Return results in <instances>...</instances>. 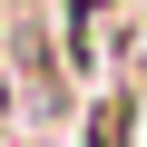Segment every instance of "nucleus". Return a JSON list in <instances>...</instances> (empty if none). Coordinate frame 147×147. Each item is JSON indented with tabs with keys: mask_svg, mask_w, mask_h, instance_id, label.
Here are the masks:
<instances>
[{
	"mask_svg": "<svg viewBox=\"0 0 147 147\" xmlns=\"http://www.w3.org/2000/svg\"><path fill=\"white\" fill-rule=\"evenodd\" d=\"M88 147H137V88H108L88 108Z\"/></svg>",
	"mask_w": 147,
	"mask_h": 147,
	"instance_id": "1",
	"label": "nucleus"
}]
</instances>
